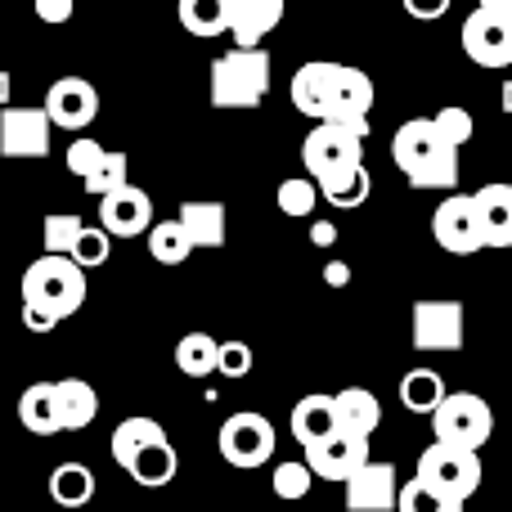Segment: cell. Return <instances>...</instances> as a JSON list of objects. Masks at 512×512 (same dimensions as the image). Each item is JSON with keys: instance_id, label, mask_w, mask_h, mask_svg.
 I'll return each instance as SVG.
<instances>
[{"instance_id": "obj_9", "label": "cell", "mask_w": 512, "mask_h": 512, "mask_svg": "<svg viewBox=\"0 0 512 512\" xmlns=\"http://www.w3.org/2000/svg\"><path fill=\"white\" fill-rule=\"evenodd\" d=\"M459 45L477 68H508L512 63V18L495 9H472L459 27Z\"/></svg>"}, {"instance_id": "obj_41", "label": "cell", "mask_w": 512, "mask_h": 512, "mask_svg": "<svg viewBox=\"0 0 512 512\" xmlns=\"http://www.w3.org/2000/svg\"><path fill=\"white\" fill-rule=\"evenodd\" d=\"M104 153H108V149H104L99 140H90V135H77V140L68 144V171H72L77 180H86L90 171L99 167V158H104Z\"/></svg>"}, {"instance_id": "obj_7", "label": "cell", "mask_w": 512, "mask_h": 512, "mask_svg": "<svg viewBox=\"0 0 512 512\" xmlns=\"http://www.w3.org/2000/svg\"><path fill=\"white\" fill-rule=\"evenodd\" d=\"M216 445H221V459L230 463V468H265V463L274 459V445H279V436H274V423L265 414H252V409H243V414H230L221 423V436H216Z\"/></svg>"}, {"instance_id": "obj_3", "label": "cell", "mask_w": 512, "mask_h": 512, "mask_svg": "<svg viewBox=\"0 0 512 512\" xmlns=\"http://www.w3.org/2000/svg\"><path fill=\"white\" fill-rule=\"evenodd\" d=\"M270 95V54L265 50H230L212 63V104L225 113L261 108Z\"/></svg>"}, {"instance_id": "obj_29", "label": "cell", "mask_w": 512, "mask_h": 512, "mask_svg": "<svg viewBox=\"0 0 512 512\" xmlns=\"http://www.w3.org/2000/svg\"><path fill=\"white\" fill-rule=\"evenodd\" d=\"M319 185V198H324L328 207H337V212H351V207H364L373 194V180L364 167H351L342 171V176H328V180H315Z\"/></svg>"}, {"instance_id": "obj_44", "label": "cell", "mask_w": 512, "mask_h": 512, "mask_svg": "<svg viewBox=\"0 0 512 512\" xmlns=\"http://www.w3.org/2000/svg\"><path fill=\"white\" fill-rule=\"evenodd\" d=\"M23 328H27V333H54V328H59V324H54V319L45 315V310L23 306Z\"/></svg>"}, {"instance_id": "obj_10", "label": "cell", "mask_w": 512, "mask_h": 512, "mask_svg": "<svg viewBox=\"0 0 512 512\" xmlns=\"http://www.w3.org/2000/svg\"><path fill=\"white\" fill-rule=\"evenodd\" d=\"M369 113H373V81L360 68H351V63H337L333 86H328V104H324V122L369 135Z\"/></svg>"}, {"instance_id": "obj_31", "label": "cell", "mask_w": 512, "mask_h": 512, "mask_svg": "<svg viewBox=\"0 0 512 512\" xmlns=\"http://www.w3.org/2000/svg\"><path fill=\"white\" fill-rule=\"evenodd\" d=\"M216 355H221V342H216L212 333H185L176 342V369L185 373V378H212Z\"/></svg>"}, {"instance_id": "obj_5", "label": "cell", "mask_w": 512, "mask_h": 512, "mask_svg": "<svg viewBox=\"0 0 512 512\" xmlns=\"http://www.w3.org/2000/svg\"><path fill=\"white\" fill-rule=\"evenodd\" d=\"M414 477L423 481L427 490H436V495L468 504V499L481 490V454H468V450H454V445L432 441L423 454H418Z\"/></svg>"}, {"instance_id": "obj_15", "label": "cell", "mask_w": 512, "mask_h": 512, "mask_svg": "<svg viewBox=\"0 0 512 512\" xmlns=\"http://www.w3.org/2000/svg\"><path fill=\"white\" fill-rule=\"evenodd\" d=\"M310 468V477H319V481H351L355 472L369 463V441H360V436H346V432H333L328 441H319V445H310L306 450V459H301Z\"/></svg>"}, {"instance_id": "obj_19", "label": "cell", "mask_w": 512, "mask_h": 512, "mask_svg": "<svg viewBox=\"0 0 512 512\" xmlns=\"http://www.w3.org/2000/svg\"><path fill=\"white\" fill-rule=\"evenodd\" d=\"M333 68H337V63L315 59V63H301V68L292 72L288 99H292V108H297V113L324 122V104H328V86H333Z\"/></svg>"}, {"instance_id": "obj_23", "label": "cell", "mask_w": 512, "mask_h": 512, "mask_svg": "<svg viewBox=\"0 0 512 512\" xmlns=\"http://www.w3.org/2000/svg\"><path fill=\"white\" fill-rule=\"evenodd\" d=\"M54 405H59V432H81V427H90L99 414V396L86 378L54 382Z\"/></svg>"}, {"instance_id": "obj_42", "label": "cell", "mask_w": 512, "mask_h": 512, "mask_svg": "<svg viewBox=\"0 0 512 512\" xmlns=\"http://www.w3.org/2000/svg\"><path fill=\"white\" fill-rule=\"evenodd\" d=\"M32 9H36V18H41V23L59 27V23H68V18L77 14V0H32Z\"/></svg>"}, {"instance_id": "obj_12", "label": "cell", "mask_w": 512, "mask_h": 512, "mask_svg": "<svg viewBox=\"0 0 512 512\" xmlns=\"http://www.w3.org/2000/svg\"><path fill=\"white\" fill-rule=\"evenodd\" d=\"M432 239L436 248H445L450 256H472L481 252V221H477V203L472 194H450L441 207L432 212Z\"/></svg>"}, {"instance_id": "obj_21", "label": "cell", "mask_w": 512, "mask_h": 512, "mask_svg": "<svg viewBox=\"0 0 512 512\" xmlns=\"http://www.w3.org/2000/svg\"><path fill=\"white\" fill-rule=\"evenodd\" d=\"M333 400H337V432L369 441V436L382 427V405H378V396H373V391L346 387V391H337Z\"/></svg>"}, {"instance_id": "obj_37", "label": "cell", "mask_w": 512, "mask_h": 512, "mask_svg": "<svg viewBox=\"0 0 512 512\" xmlns=\"http://www.w3.org/2000/svg\"><path fill=\"white\" fill-rule=\"evenodd\" d=\"M270 486H274V495H279V499H288V504H297V499H306V495H310V486H315V477H310V468H306V463H301V459H288V463H279V468H274Z\"/></svg>"}, {"instance_id": "obj_2", "label": "cell", "mask_w": 512, "mask_h": 512, "mask_svg": "<svg viewBox=\"0 0 512 512\" xmlns=\"http://www.w3.org/2000/svg\"><path fill=\"white\" fill-rule=\"evenodd\" d=\"M23 306H36L63 324L86 306V270L72 256H36L23 270Z\"/></svg>"}, {"instance_id": "obj_8", "label": "cell", "mask_w": 512, "mask_h": 512, "mask_svg": "<svg viewBox=\"0 0 512 512\" xmlns=\"http://www.w3.org/2000/svg\"><path fill=\"white\" fill-rule=\"evenodd\" d=\"M463 333V301L454 297H423L409 310V337L418 351H459Z\"/></svg>"}, {"instance_id": "obj_13", "label": "cell", "mask_w": 512, "mask_h": 512, "mask_svg": "<svg viewBox=\"0 0 512 512\" xmlns=\"http://www.w3.org/2000/svg\"><path fill=\"white\" fill-rule=\"evenodd\" d=\"M41 108L50 117V126H59V131H86L99 117V90L86 77H59L45 90Z\"/></svg>"}, {"instance_id": "obj_17", "label": "cell", "mask_w": 512, "mask_h": 512, "mask_svg": "<svg viewBox=\"0 0 512 512\" xmlns=\"http://www.w3.org/2000/svg\"><path fill=\"white\" fill-rule=\"evenodd\" d=\"M400 495V472L396 463H364L351 481H346V508L351 512H396Z\"/></svg>"}, {"instance_id": "obj_25", "label": "cell", "mask_w": 512, "mask_h": 512, "mask_svg": "<svg viewBox=\"0 0 512 512\" xmlns=\"http://www.w3.org/2000/svg\"><path fill=\"white\" fill-rule=\"evenodd\" d=\"M18 423L32 436H59V405H54V382H32L18 396Z\"/></svg>"}, {"instance_id": "obj_27", "label": "cell", "mask_w": 512, "mask_h": 512, "mask_svg": "<svg viewBox=\"0 0 512 512\" xmlns=\"http://www.w3.org/2000/svg\"><path fill=\"white\" fill-rule=\"evenodd\" d=\"M450 396L445 391V378L436 369H409L405 378H400V405L409 409V414H436V405Z\"/></svg>"}, {"instance_id": "obj_22", "label": "cell", "mask_w": 512, "mask_h": 512, "mask_svg": "<svg viewBox=\"0 0 512 512\" xmlns=\"http://www.w3.org/2000/svg\"><path fill=\"white\" fill-rule=\"evenodd\" d=\"M122 472L135 481V486H144V490H162V486H171V481H176V472H180V454H176V445H171V441H153V445H144V450L135 454V459L126 463Z\"/></svg>"}, {"instance_id": "obj_18", "label": "cell", "mask_w": 512, "mask_h": 512, "mask_svg": "<svg viewBox=\"0 0 512 512\" xmlns=\"http://www.w3.org/2000/svg\"><path fill=\"white\" fill-rule=\"evenodd\" d=\"M472 203H477L481 243L486 248H512V185H504V180L481 185L472 194Z\"/></svg>"}, {"instance_id": "obj_14", "label": "cell", "mask_w": 512, "mask_h": 512, "mask_svg": "<svg viewBox=\"0 0 512 512\" xmlns=\"http://www.w3.org/2000/svg\"><path fill=\"white\" fill-rule=\"evenodd\" d=\"M99 230L108 239H140L153 230V198L140 185H122L117 194L99 198Z\"/></svg>"}, {"instance_id": "obj_24", "label": "cell", "mask_w": 512, "mask_h": 512, "mask_svg": "<svg viewBox=\"0 0 512 512\" xmlns=\"http://www.w3.org/2000/svg\"><path fill=\"white\" fill-rule=\"evenodd\" d=\"M176 221H180V230L189 234L194 248H225V207L221 203H207V198L185 203Z\"/></svg>"}, {"instance_id": "obj_38", "label": "cell", "mask_w": 512, "mask_h": 512, "mask_svg": "<svg viewBox=\"0 0 512 512\" xmlns=\"http://www.w3.org/2000/svg\"><path fill=\"white\" fill-rule=\"evenodd\" d=\"M68 256L81 265V270H95V265H104L108 256H113V239H108L104 230H90V225H86V230H81V239H77V248H72Z\"/></svg>"}, {"instance_id": "obj_40", "label": "cell", "mask_w": 512, "mask_h": 512, "mask_svg": "<svg viewBox=\"0 0 512 512\" xmlns=\"http://www.w3.org/2000/svg\"><path fill=\"white\" fill-rule=\"evenodd\" d=\"M252 364H256V355H252V346L248 342H221V355H216V373H225V378H248L252 373Z\"/></svg>"}, {"instance_id": "obj_36", "label": "cell", "mask_w": 512, "mask_h": 512, "mask_svg": "<svg viewBox=\"0 0 512 512\" xmlns=\"http://www.w3.org/2000/svg\"><path fill=\"white\" fill-rule=\"evenodd\" d=\"M396 512H463L459 499H445L436 490H427L418 477H409L396 495Z\"/></svg>"}, {"instance_id": "obj_34", "label": "cell", "mask_w": 512, "mask_h": 512, "mask_svg": "<svg viewBox=\"0 0 512 512\" xmlns=\"http://www.w3.org/2000/svg\"><path fill=\"white\" fill-rule=\"evenodd\" d=\"M274 203H279L283 216L306 221V216H315V207H319V185L310 176H288L279 185V194H274Z\"/></svg>"}, {"instance_id": "obj_39", "label": "cell", "mask_w": 512, "mask_h": 512, "mask_svg": "<svg viewBox=\"0 0 512 512\" xmlns=\"http://www.w3.org/2000/svg\"><path fill=\"white\" fill-rule=\"evenodd\" d=\"M432 122H436V131H441L445 140L454 144V149H463V144L472 140V113H468V108H459V104H445L441 113L432 117Z\"/></svg>"}, {"instance_id": "obj_32", "label": "cell", "mask_w": 512, "mask_h": 512, "mask_svg": "<svg viewBox=\"0 0 512 512\" xmlns=\"http://www.w3.org/2000/svg\"><path fill=\"white\" fill-rule=\"evenodd\" d=\"M149 256L158 265H185L194 256V243L180 230V221H153L149 230Z\"/></svg>"}, {"instance_id": "obj_47", "label": "cell", "mask_w": 512, "mask_h": 512, "mask_svg": "<svg viewBox=\"0 0 512 512\" xmlns=\"http://www.w3.org/2000/svg\"><path fill=\"white\" fill-rule=\"evenodd\" d=\"M9 99H14V77L0 68V108H9Z\"/></svg>"}, {"instance_id": "obj_11", "label": "cell", "mask_w": 512, "mask_h": 512, "mask_svg": "<svg viewBox=\"0 0 512 512\" xmlns=\"http://www.w3.org/2000/svg\"><path fill=\"white\" fill-rule=\"evenodd\" d=\"M50 131L45 108H0V158H50Z\"/></svg>"}, {"instance_id": "obj_26", "label": "cell", "mask_w": 512, "mask_h": 512, "mask_svg": "<svg viewBox=\"0 0 512 512\" xmlns=\"http://www.w3.org/2000/svg\"><path fill=\"white\" fill-rule=\"evenodd\" d=\"M153 441H167V427H162L158 418L135 414V418H122V423L113 427V441H108V450H113L117 468H126V463H131L135 454H140L144 445H153Z\"/></svg>"}, {"instance_id": "obj_20", "label": "cell", "mask_w": 512, "mask_h": 512, "mask_svg": "<svg viewBox=\"0 0 512 512\" xmlns=\"http://www.w3.org/2000/svg\"><path fill=\"white\" fill-rule=\"evenodd\" d=\"M292 436L301 441V450H310V445L328 441V436L337 432V400L333 396H301L297 405H292Z\"/></svg>"}, {"instance_id": "obj_6", "label": "cell", "mask_w": 512, "mask_h": 512, "mask_svg": "<svg viewBox=\"0 0 512 512\" xmlns=\"http://www.w3.org/2000/svg\"><path fill=\"white\" fill-rule=\"evenodd\" d=\"M301 162H306L310 180H328L351 167H364V131L319 122L315 131L306 135V144H301Z\"/></svg>"}, {"instance_id": "obj_16", "label": "cell", "mask_w": 512, "mask_h": 512, "mask_svg": "<svg viewBox=\"0 0 512 512\" xmlns=\"http://www.w3.org/2000/svg\"><path fill=\"white\" fill-rule=\"evenodd\" d=\"M288 0H225L234 50H261V41L283 23Z\"/></svg>"}, {"instance_id": "obj_1", "label": "cell", "mask_w": 512, "mask_h": 512, "mask_svg": "<svg viewBox=\"0 0 512 512\" xmlns=\"http://www.w3.org/2000/svg\"><path fill=\"white\" fill-rule=\"evenodd\" d=\"M391 162L405 171L414 189H454L459 185V149L436 131L432 117H409L391 135Z\"/></svg>"}, {"instance_id": "obj_33", "label": "cell", "mask_w": 512, "mask_h": 512, "mask_svg": "<svg viewBox=\"0 0 512 512\" xmlns=\"http://www.w3.org/2000/svg\"><path fill=\"white\" fill-rule=\"evenodd\" d=\"M126 171H131V158H126L122 149H108L104 158H99V167L90 171L81 185H86L90 198H108V194H117L122 185H131V176H126Z\"/></svg>"}, {"instance_id": "obj_45", "label": "cell", "mask_w": 512, "mask_h": 512, "mask_svg": "<svg viewBox=\"0 0 512 512\" xmlns=\"http://www.w3.org/2000/svg\"><path fill=\"white\" fill-rule=\"evenodd\" d=\"M324 283H328V288H346V283H351V265H346V261H328L324 265Z\"/></svg>"}, {"instance_id": "obj_49", "label": "cell", "mask_w": 512, "mask_h": 512, "mask_svg": "<svg viewBox=\"0 0 512 512\" xmlns=\"http://www.w3.org/2000/svg\"><path fill=\"white\" fill-rule=\"evenodd\" d=\"M499 104H504V113H512V81H504V99Z\"/></svg>"}, {"instance_id": "obj_43", "label": "cell", "mask_w": 512, "mask_h": 512, "mask_svg": "<svg viewBox=\"0 0 512 512\" xmlns=\"http://www.w3.org/2000/svg\"><path fill=\"white\" fill-rule=\"evenodd\" d=\"M400 5H405L409 18H423V23H432V18H445V14H450L454 0H400Z\"/></svg>"}, {"instance_id": "obj_28", "label": "cell", "mask_w": 512, "mask_h": 512, "mask_svg": "<svg viewBox=\"0 0 512 512\" xmlns=\"http://www.w3.org/2000/svg\"><path fill=\"white\" fill-rule=\"evenodd\" d=\"M50 499L59 508H86L95 499V472L86 463H59L50 472Z\"/></svg>"}, {"instance_id": "obj_4", "label": "cell", "mask_w": 512, "mask_h": 512, "mask_svg": "<svg viewBox=\"0 0 512 512\" xmlns=\"http://www.w3.org/2000/svg\"><path fill=\"white\" fill-rule=\"evenodd\" d=\"M436 445H454V450L481 454V445L495 436V409L472 391H450L432 414Z\"/></svg>"}, {"instance_id": "obj_46", "label": "cell", "mask_w": 512, "mask_h": 512, "mask_svg": "<svg viewBox=\"0 0 512 512\" xmlns=\"http://www.w3.org/2000/svg\"><path fill=\"white\" fill-rule=\"evenodd\" d=\"M310 239H315L319 248H328V243L337 239V230H333V225H328V221H315V225H310Z\"/></svg>"}, {"instance_id": "obj_30", "label": "cell", "mask_w": 512, "mask_h": 512, "mask_svg": "<svg viewBox=\"0 0 512 512\" xmlns=\"http://www.w3.org/2000/svg\"><path fill=\"white\" fill-rule=\"evenodd\" d=\"M176 18L189 36H225L230 18H225V0H176Z\"/></svg>"}, {"instance_id": "obj_48", "label": "cell", "mask_w": 512, "mask_h": 512, "mask_svg": "<svg viewBox=\"0 0 512 512\" xmlns=\"http://www.w3.org/2000/svg\"><path fill=\"white\" fill-rule=\"evenodd\" d=\"M477 9H495V14H508L512 18V0H477Z\"/></svg>"}, {"instance_id": "obj_35", "label": "cell", "mask_w": 512, "mask_h": 512, "mask_svg": "<svg viewBox=\"0 0 512 512\" xmlns=\"http://www.w3.org/2000/svg\"><path fill=\"white\" fill-rule=\"evenodd\" d=\"M81 230H86V221H81L77 212H50L41 225V243H45V256H68L77 248Z\"/></svg>"}]
</instances>
